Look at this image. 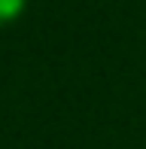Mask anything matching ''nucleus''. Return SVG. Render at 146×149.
Instances as JSON below:
<instances>
[{
	"mask_svg": "<svg viewBox=\"0 0 146 149\" xmlns=\"http://www.w3.org/2000/svg\"><path fill=\"white\" fill-rule=\"evenodd\" d=\"M24 6H28V0H0V28L12 24L24 12Z\"/></svg>",
	"mask_w": 146,
	"mask_h": 149,
	"instance_id": "f257e3e1",
	"label": "nucleus"
}]
</instances>
